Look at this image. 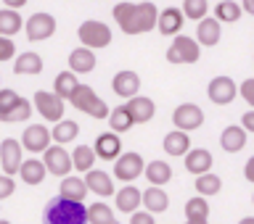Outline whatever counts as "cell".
Masks as SVG:
<instances>
[{"instance_id": "cell-1", "label": "cell", "mask_w": 254, "mask_h": 224, "mask_svg": "<svg viewBox=\"0 0 254 224\" xmlns=\"http://www.w3.org/2000/svg\"><path fill=\"white\" fill-rule=\"evenodd\" d=\"M159 8L154 3H117L114 5V21L125 35H143L151 32L154 27H159Z\"/></svg>"}, {"instance_id": "cell-2", "label": "cell", "mask_w": 254, "mask_h": 224, "mask_svg": "<svg viewBox=\"0 0 254 224\" xmlns=\"http://www.w3.org/2000/svg\"><path fill=\"white\" fill-rule=\"evenodd\" d=\"M43 224H90V217H87L85 203L56 195L43 209Z\"/></svg>"}, {"instance_id": "cell-3", "label": "cell", "mask_w": 254, "mask_h": 224, "mask_svg": "<svg viewBox=\"0 0 254 224\" xmlns=\"http://www.w3.org/2000/svg\"><path fill=\"white\" fill-rule=\"evenodd\" d=\"M32 106L27 98H21L13 90H0V122L3 124H16V122H27L32 116Z\"/></svg>"}, {"instance_id": "cell-4", "label": "cell", "mask_w": 254, "mask_h": 224, "mask_svg": "<svg viewBox=\"0 0 254 224\" xmlns=\"http://www.w3.org/2000/svg\"><path fill=\"white\" fill-rule=\"evenodd\" d=\"M69 103H71L77 111H82V114L93 116V119H109V116H111V108L98 98V92H95L93 87H87V85H79V90L71 95Z\"/></svg>"}, {"instance_id": "cell-5", "label": "cell", "mask_w": 254, "mask_h": 224, "mask_svg": "<svg viewBox=\"0 0 254 224\" xmlns=\"http://www.w3.org/2000/svg\"><path fill=\"white\" fill-rule=\"evenodd\" d=\"M77 37H79V43H82V47H90V50L93 47H106L111 43V29L103 21L87 19V21L79 24Z\"/></svg>"}, {"instance_id": "cell-6", "label": "cell", "mask_w": 254, "mask_h": 224, "mask_svg": "<svg viewBox=\"0 0 254 224\" xmlns=\"http://www.w3.org/2000/svg\"><path fill=\"white\" fill-rule=\"evenodd\" d=\"M198 55H201V45H198V40L178 35L172 40L170 50H167V61H170V63H196Z\"/></svg>"}, {"instance_id": "cell-7", "label": "cell", "mask_w": 254, "mask_h": 224, "mask_svg": "<svg viewBox=\"0 0 254 224\" xmlns=\"http://www.w3.org/2000/svg\"><path fill=\"white\" fill-rule=\"evenodd\" d=\"M32 103H35V111L45 119V122H53V124L64 122V100H61L56 92L37 90V92H35V100H32Z\"/></svg>"}, {"instance_id": "cell-8", "label": "cell", "mask_w": 254, "mask_h": 224, "mask_svg": "<svg viewBox=\"0 0 254 224\" xmlns=\"http://www.w3.org/2000/svg\"><path fill=\"white\" fill-rule=\"evenodd\" d=\"M143 174H146V164H143L140 153H135V150H127V153H122L114 161V177L127 182V185H130L132 179L143 177Z\"/></svg>"}, {"instance_id": "cell-9", "label": "cell", "mask_w": 254, "mask_h": 224, "mask_svg": "<svg viewBox=\"0 0 254 224\" xmlns=\"http://www.w3.org/2000/svg\"><path fill=\"white\" fill-rule=\"evenodd\" d=\"M206 95L214 106H228V103L236 100V95H241V85H236L230 77H214L209 87H206Z\"/></svg>"}, {"instance_id": "cell-10", "label": "cell", "mask_w": 254, "mask_h": 224, "mask_svg": "<svg viewBox=\"0 0 254 224\" xmlns=\"http://www.w3.org/2000/svg\"><path fill=\"white\" fill-rule=\"evenodd\" d=\"M172 124H175V130H180V132H193L204 124V111L198 108L196 103H180V106L172 111Z\"/></svg>"}, {"instance_id": "cell-11", "label": "cell", "mask_w": 254, "mask_h": 224, "mask_svg": "<svg viewBox=\"0 0 254 224\" xmlns=\"http://www.w3.org/2000/svg\"><path fill=\"white\" fill-rule=\"evenodd\" d=\"M21 142L13 140V137H5L3 142H0V166H3V174H8V177H13V174L21 172Z\"/></svg>"}, {"instance_id": "cell-12", "label": "cell", "mask_w": 254, "mask_h": 224, "mask_svg": "<svg viewBox=\"0 0 254 224\" xmlns=\"http://www.w3.org/2000/svg\"><path fill=\"white\" fill-rule=\"evenodd\" d=\"M53 142V130H48L43 124H32L27 127V132L21 134V145L29 153H45Z\"/></svg>"}, {"instance_id": "cell-13", "label": "cell", "mask_w": 254, "mask_h": 224, "mask_svg": "<svg viewBox=\"0 0 254 224\" xmlns=\"http://www.w3.org/2000/svg\"><path fill=\"white\" fill-rule=\"evenodd\" d=\"M43 161L48 166V174H56V177L66 179L64 174H69L71 169H74V161H71V153H66L64 150V145H51L43 153Z\"/></svg>"}, {"instance_id": "cell-14", "label": "cell", "mask_w": 254, "mask_h": 224, "mask_svg": "<svg viewBox=\"0 0 254 224\" xmlns=\"http://www.w3.org/2000/svg\"><path fill=\"white\" fill-rule=\"evenodd\" d=\"M27 40H32V43H40V40H48L53 37L56 32V19L51 13H32L27 19Z\"/></svg>"}, {"instance_id": "cell-15", "label": "cell", "mask_w": 254, "mask_h": 224, "mask_svg": "<svg viewBox=\"0 0 254 224\" xmlns=\"http://www.w3.org/2000/svg\"><path fill=\"white\" fill-rule=\"evenodd\" d=\"M111 90H114L119 98H125V100H132V98H138V90H140V77L135 74V71L130 69H125V71H119V74L111 79Z\"/></svg>"}, {"instance_id": "cell-16", "label": "cell", "mask_w": 254, "mask_h": 224, "mask_svg": "<svg viewBox=\"0 0 254 224\" xmlns=\"http://www.w3.org/2000/svg\"><path fill=\"white\" fill-rule=\"evenodd\" d=\"M95 156L103 158V161H117L119 156H122V140H119L117 132H103L98 134V140H95Z\"/></svg>"}, {"instance_id": "cell-17", "label": "cell", "mask_w": 254, "mask_h": 224, "mask_svg": "<svg viewBox=\"0 0 254 224\" xmlns=\"http://www.w3.org/2000/svg\"><path fill=\"white\" fill-rule=\"evenodd\" d=\"M220 37H222V24L214 19V16H206L204 21H198V27H196V40H198V45L214 47V45L220 43Z\"/></svg>"}, {"instance_id": "cell-18", "label": "cell", "mask_w": 254, "mask_h": 224, "mask_svg": "<svg viewBox=\"0 0 254 224\" xmlns=\"http://www.w3.org/2000/svg\"><path fill=\"white\" fill-rule=\"evenodd\" d=\"M183 19H186V13L180 11V8H164L162 13H159V35L164 37H178L180 29H183Z\"/></svg>"}, {"instance_id": "cell-19", "label": "cell", "mask_w": 254, "mask_h": 224, "mask_svg": "<svg viewBox=\"0 0 254 224\" xmlns=\"http://www.w3.org/2000/svg\"><path fill=\"white\" fill-rule=\"evenodd\" d=\"M125 106H127V111H130V116H132L135 124H148L151 119H154V114H156L154 100H151V98H143V95H138V98H132V100H127Z\"/></svg>"}, {"instance_id": "cell-20", "label": "cell", "mask_w": 254, "mask_h": 224, "mask_svg": "<svg viewBox=\"0 0 254 224\" xmlns=\"http://www.w3.org/2000/svg\"><path fill=\"white\" fill-rule=\"evenodd\" d=\"M95 69V53L90 47H74L69 53V71L74 74H90Z\"/></svg>"}, {"instance_id": "cell-21", "label": "cell", "mask_w": 254, "mask_h": 224, "mask_svg": "<svg viewBox=\"0 0 254 224\" xmlns=\"http://www.w3.org/2000/svg\"><path fill=\"white\" fill-rule=\"evenodd\" d=\"M220 145L225 153H238V150H244L246 145V130L244 127H238V124H230L222 130L220 134Z\"/></svg>"}, {"instance_id": "cell-22", "label": "cell", "mask_w": 254, "mask_h": 224, "mask_svg": "<svg viewBox=\"0 0 254 224\" xmlns=\"http://www.w3.org/2000/svg\"><path fill=\"white\" fill-rule=\"evenodd\" d=\"M85 182H87V187H90V193H93V195H101V198L117 195V193H114V182H111V177H109L106 172H101V169L87 172V174H85Z\"/></svg>"}, {"instance_id": "cell-23", "label": "cell", "mask_w": 254, "mask_h": 224, "mask_svg": "<svg viewBox=\"0 0 254 224\" xmlns=\"http://www.w3.org/2000/svg\"><path fill=\"white\" fill-rule=\"evenodd\" d=\"M114 198H117V209L122 214H138V206L143 203V193L135 185H125Z\"/></svg>"}, {"instance_id": "cell-24", "label": "cell", "mask_w": 254, "mask_h": 224, "mask_svg": "<svg viewBox=\"0 0 254 224\" xmlns=\"http://www.w3.org/2000/svg\"><path fill=\"white\" fill-rule=\"evenodd\" d=\"M186 169L190 174H196V177L209 174L212 172V153H209V150H204V148H193L186 156Z\"/></svg>"}, {"instance_id": "cell-25", "label": "cell", "mask_w": 254, "mask_h": 224, "mask_svg": "<svg viewBox=\"0 0 254 224\" xmlns=\"http://www.w3.org/2000/svg\"><path fill=\"white\" fill-rule=\"evenodd\" d=\"M162 145H164V153H170V156H183L186 158L190 153V137H188V132H180V130L167 132Z\"/></svg>"}, {"instance_id": "cell-26", "label": "cell", "mask_w": 254, "mask_h": 224, "mask_svg": "<svg viewBox=\"0 0 254 224\" xmlns=\"http://www.w3.org/2000/svg\"><path fill=\"white\" fill-rule=\"evenodd\" d=\"M21 182H27V185H40L45 177H48V166L45 161H40V158H27V161L21 164Z\"/></svg>"}, {"instance_id": "cell-27", "label": "cell", "mask_w": 254, "mask_h": 224, "mask_svg": "<svg viewBox=\"0 0 254 224\" xmlns=\"http://www.w3.org/2000/svg\"><path fill=\"white\" fill-rule=\"evenodd\" d=\"M87 193H90V187H87V182H85V179H79V177H66V179H61L59 195L69 198V201L82 203Z\"/></svg>"}, {"instance_id": "cell-28", "label": "cell", "mask_w": 254, "mask_h": 224, "mask_svg": "<svg viewBox=\"0 0 254 224\" xmlns=\"http://www.w3.org/2000/svg\"><path fill=\"white\" fill-rule=\"evenodd\" d=\"M77 90H79V82H77L74 71H61V74L53 79V92L59 95L61 100H71V95Z\"/></svg>"}, {"instance_id": "cell-29", "label": "cell", "mask_w": 254, "mask_h": 224, "mask_svg": "<svg viewBox=\"0 0 254 224\" xmlns=\"http://www.w3.org/2000/svg\"><path fill=\"white\" fill-rule=\"evenodd\" d=\"M143 177L151 182V187H162V185H167V182L172 179V166L167 161H148Z\"/></svg>"}, {"instance_id": "cell-30", "label": "cell", "mask_w": 254, "mask_h": 224, "mask_svg": "<svg viewBox=\"0 0 254 224\" xmlns=\"http://www.w3.org/2000/svg\"><path fill=\"white\" fill-rule=\"evenodd\" d=\"M143 206H146L148 214H164L167 206H170V195L162 187H148L143 193Z\"/></svg>"}, {"instance_id": "cell-31", "label": "cell", "mask_w": 254, "mask_h": 224, "mask_svg": "<svg viewBox=\"0 0 254 224\" xmlns=\"http://www.w3.org/2000/svg\"><path fill=\"white\" fill-rule=\"evenodd\" d=\"M21 27H27V21H21L19 11H11V8L0 11V37H13L16 32H21Z\"/></svg>"}, {"instance_id": "cell-32", "label": "cell", "mask_w": 254, "mask_h": 224, "mask_svg": "<svg viewBox=\"0 0 254 224\" xmlns=\"http://www.w3.org/2000/svg\"><path fill=\"white\" fill-rule=\"evenodd\" d=\"M244 13V5L236 3V0H220L217 5H214V19H217L220 24H233L241 19Z\"/></svg>"}, {"instance_id": "cell-33", "label": "cell", "mask_w": 254, "mask_h": 224, "mask_svg": "<svg viewBox=\"0 0 254 224\" xmlns=\"http://www.w3.org/2000/svg\"><path fill=\"white\" fill-rule=\"evenodd\" d=\"M13 71L16 74H40L43 71V58L35 50H27L13 61Z\"/></svg>"}, {"instance_id": "cell-34", "label": "cell", "mask_w": 254, "mask_h": 224, "mask_svg": "<svg viewBox=\"0 0 254 224\" xmlns=\"http://www.w3.org/2000/svg\"><path fill=\"white\" fill-rule=\"evenodd\" d=\"M95 148L90 145H77L71 150V161H74V169L77 172H93V164H95Z\"/></svg>"}, {"instance_id": "cell-35", "label": "cell", "mask_w": 254, "mask_h": 224, "mask_svg": "<svg viewBox=\"0 0 254 224\" xmlns=\"http://www.w3.org/2000/svg\"><path fill=\"white\" fill-rule=\"evenodd\" d=\"M79 134V124L71 122V119H64V122H59L53 127V142L56 145H66V142H71Z\"/></svg>"}, {"instance_id": "cell-36", "label": "cell", "mask_w": 254, "mask_h": 224, "mask_svg": "<svg viewBox=\"0 0 254 224\" xmlns=\"http://www.w3.org/2000/svg\"><path fill=\"white\" fill-rule=\"evenodd\" d=\"M186 217L188 222H209V203L204 195H196L186 203Z\"/></svg>"}, {"instance_id": "cell-37", "label": "cell", "mask_w": 254, "mask_h": 224, "mask_svg": "<svg viewBox=\"0 0 254 224\" xmlns=\"http://www.w3.org/2000/svg\"><path fill=\"white\" fill-rule=\"evenodd\" d=\"M132 116H130V111H127V106H117V108H111V116H109V127H111V132H130V127H132Z\"/></svg>"}, {"instance_id": "cell-38", "label": "cell", "mask_w": 254, "mask_h": 224, "mask_svg": "<svg viewBox=\"0 0 254 224\" xmlns=\"http://www.w3.org/2000/svg\"><path fill=\"white\" fill-rule=\"evenodd\" d=\"M87 217H90V224H117L114 211H111L103 201L87 206Z\"/></svg>"}, {"instance_id": "cell-39", "label": "cell", "mask_w": 254, "mask_h": 224, "mask_svg": "<svg viewBox=\"0 0 254 224\" xmlns=\"http://www.w3.org/2000/svg\"><path fill=\"white\" fill-rule=\"evenodd\" d=\"M222 190V179L217 174H201V177H196V193L198 195H217Z\"/></svg>"}, {"instance_id": "cell-40", "label": "cell", "mask_w": 254, "mask_h": 224, "mask_svg": "<svg viewBox=\"0 0 254 224\" xmlns=\"http://www.w3.org/2000/svg\"><path fill=\"white\" fill-rule=\"evenodd\" d=\"M206 11H209L206 0H183V13H186V19H190V21H204Z\"/></svg>"}, {"instance_id": "cell-41", "label": "cell", "mask_w": 254, "mask_h": 224, "mask_svg": "<svg viewBox=\"0 0 254 224\" xmlns=\"http://www.w3.org/2000/svg\"><path fill=\"white\" fill-rule=\"evenodd\" d=\"M16 55V45L11 43V37H0V61H13Z\"/></svg>"}, {"instance_id": "cell-42", "label": "cell", "mask_w": 254, "mask_h": 224, "mask_svg": "<svg viewBox=\"0 0 254 224\" xmlns=\"http://www.w3.org/2000/svg\"><path fill=\"white\" fill-rule=\"evenodd\" d=\"M13 177H8V174H3L0 177V201H5V198H11L13 195Z\"/></svg>"}, {"instance_id": "cell-43", "label": "cell", "mask_w": 254, "mask_h": 224, "mask_svg": "<svg viewBox=\"0 0 254 224\" xmlns=\"http://www.w3.org/2000/svg\"><path fill=\"white\" fill-rule=\"evenodd\" d=\"M241 98L254 108V79H244L241 82Z\"/></svg>"}, {"instance_id": "cell-44", "label": "cell", "mask_w": 254, "mask_h": 224, "mask_svg": "<svg viewBox=\"0 0 254 224\" xmlns=\"http://www.w3.org/2000/svg\"><path fill=\"white\" fill-rule=\"evenodd\" d=\"M130 224H156V219L151 217L148 211H138V214H132V217H130Z\"/></svg>"}, {"instance_id": "cell-45", "label": "cell", "mask_w": 254, "mask_h": 224, "mask_svg": "<svg viewBox=\"0 0 254 224\" xmlns=\"http://www.w3.org/2000/svg\"><path fill=\"white\" fill-rule=\"evenodd\" d=\"M241 127H244L246 132H254V111H246V114H244Z\"/></svg>"}, {"instance_id": "cell-46", "label": "cell", "mask_w": 254, "mask_h": 224, "mask_svg": "<svg viewBox=\"0 0 254 224\" xmlns=\"http://www.w3.org/2000/svg\"><path fill=\"white\" fill-rule=\"evenodd\" d=\"M244 177L249 179V182H254V156L246 161V166H244Z\"/></svg>"}, {"instance_id": "cell-47", "label": "cell", "mask_w": 254, "mask_h": 224, "mask_svg": "<svg viewBox=\"0 0 254 224\" xmlns=\"http://www.w3.org/2000/svg\"><path fill=\"white\" fill-rule=\"evenodd\" d=\"M3 5H5V8H11V11H19V8L27 5V0H3Z\"/></svg>"}, {"instance_id": "cell-48", "label": "cell", "mask_w": 254, "mask_h": 224, "mask_svg": "<svg viewBox=\"0 0 254 224\" xmlns=\"http://www.w3.org/2000/svg\"><path fill=\"white\" fill-rule=\"evenodd\" d=\"M241 5H244V11L249 16H254V0H241Z\"/></svg>"}, {"instance_id": "cell-49", "label": "cell", "mask_w": 254, "mask_h": 224, "mask_svg": "<svg viewBox=\"0 0 254 224\" xmlns=\"http://www.w3.org/2000/svg\"><path fill=\"white\" fill-rule=\"evenodd\" d=\"M238 224H254V217H246V219H241Z\"/></svg>"}, {"instance_id": "cell-50", "label": "cell", "mask_w": 254, "mask_h": 224, "mask_svg": "<svg viewBox=\"0 0 254 224\" xmlns=\"http://www.w3.org/2000/svg\"><path fill=\"white\" fill-rule=\"evenodd\" d=\"M186 224H209V222H186Z\"/></svg>"}, {"instance_id": "cell-51", "label": "cell", "mask_w": 254, "mask_h": 224, "mask_svg": "<svg viewBox=\"0 0 254 224\" xmlns=\"http://www.w3.org/2000/svg\"><path fill=\"white\" fill-rule=\"evenodd\" d=\"M0 224H11V222H8V219H0Z\"/></svg>"}, {"instance_id": "cell-52", "label": "cell", "mask_w": 254, "mask_h": 224, "mask_svg": "<svg viewBox=\"0 0 254 224\" xmlns=\"http://www.w3.org/2000/svg\"><path fill=\"white\" fill-rule=\"evenodd\" d=\"M252 203H254V195H252Z\"/></svg>"}]
</instances>
